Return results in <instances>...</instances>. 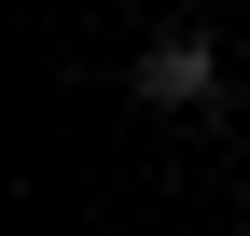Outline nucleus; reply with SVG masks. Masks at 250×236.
Masks as SVG:
<instances>
[{
    "instance_id": "obj_1",
    "label": "nucleus",
    "mask_w": 250,
    "mask_h": 236,
    "mask_svg": "<svg viewBox=\"0 0 250 236\" xmlns=\"http://www.w3.org/2000/svg\"><path fill=\"white\" fill-rule=\"evenodd\" d=\"M208 98H223V56H208V42H181V28H167V42L139 56V111H208Z\"/></svg>"
}]
</instances>
